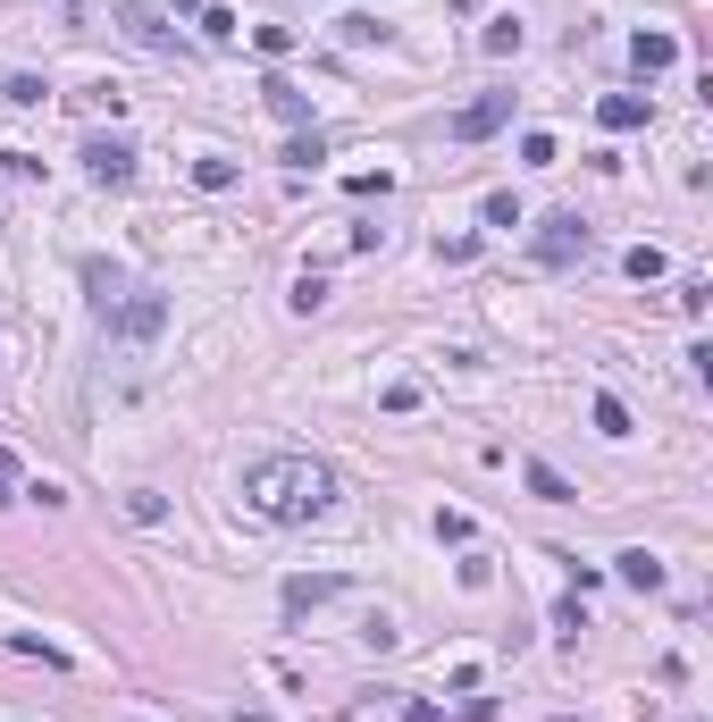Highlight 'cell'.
I'll return each mask as SVG.
<instances>
[{"label":"cell","mask_w":713,"mask_h":722,"mask_svg":"<svg viewBox=\"0 0 713 722\" xmlns=\"http://www.w3.org/2000/svg\"><path fill=\"white\" fill-rule=\"evenodd\" d=\"M596 438H630V403L621 395H596Z\"/></svg>","instance_id":"obj_16"},{"label":"cell","mask_w":713,"mask_h":722,"mask_svg":"<svg viewBox=\"0 0 713 722\" xmlns=\"http://www.w3.org/2000/svg\"><path fill=\"white\" fill-rule=\"evenodd\" d=\"M621 269H630V278H639V285H646V278H663V269H672V261H663V252H655V244H630V261H621Z\"/></svg>","instance_id":"obj_17"},{"label":"cell","mask_w":713,"mask_h":722,"mask_svg":"<svg viewBox=\"0 0 713 722\" xmlns=\"http://www.w3.org/2000/svg\"><path fill=\"white\" fill-rule=\"evenodd\" d=\"M436 538H445V546H470V538H479V521H470V513H436Z\"/></svg>","instance_id":"obj_19"},{"label":"cell","mask_w":713,"mask_h":722,"mask_svg":"<svg viewBox=\"0 0 713 722\" xmlns=\"http://www.w3.org/2000/svg\"><path fill=\"white\" fill-rule=\"evenodd\" d=\"M630 68H639V77H663V68H680V34H663V26L630 34Z\"/></svg>","instance_id":"obj_6"},{"label":"cell","mask_w":713,"mask_h":722,"mask_svg":"<svg viewBox=\"0 0 713 722\" xmlns=\"http://www.w3.org/2000/svg\"><path fill=\"white\" fill-rule=\"evenodd\" d=\"M613 571H621V580H630V589H646V596H655V589H663V554H646V546H630V554H613Z\"/></svg>","instance_id":"obj_11"},{"label":"cell","mask_w":713,"mask_h":722,"mask_svg":"<svg viewBox=\"0 0 713 722\" xmlns=\"http://www.w3.org/2000/svg\"><path fill=\"white\" fill-rule=\"evenodd\" d=\"M261 101H269V118H285V127H311V93H294L285 77H269Z\"/></svg>","instance_id":"obj_10"},{"label":"cell","mask_w":713,"mask_h":722,"mask_svg":"<svg viewBox=\"0 0 713 722\" xmlns=\"http://www.w3.org/2000/svg\"><path fill=\"white\" fill-rule=\"evenodd\" d=\"M9 488H18V462H9V445H0V504H9Z\"/></svg>","instance_id":"obj_27"},{"label":"cell","mask_w":713,"mask_h":722,"mask_svg":"<svg viewBox=\"0 0 713 722\" xmlns=\"http://www.w3.org/2000/svg\"><path fill=\"white\" fill-rule=\"evenodd\" d=\"M285 303H294L302 320H311V311L328 303V278H320V269H302V278H294V294H285Z\"/></svg>","instance_id":"obj_15"},{"label":"cell","mask_w":713,"mask_h":722,"mask_svg":"<svg viewBox=\"0 0 713 722\" xmlns=\"http://www.w3.org/2000/svg\"><path fill=\"white\" fill-rule=\"evenodd\" d=\"M84 294H93V311L110 320V311L127 303V269H118V261H84Z\"/></svg>","instance_id":"obj_7"},{"label":"cell","mask_w":713,"mask_h":722,"mask_svg":"<svg viewBox=\"0 0 713 722\" xmlns=\"http://www.w3.org/2000/svg\"><path fill=\"white\" fill-rule=\"evenodd\" d=\"M110 328H118V337H134V344H151L160 328H169V294H127V303L110 311Z\"/></svg>","instance_id":"obj_5"},{"label":"cell","mask_w":713,"mask_h":722,"mask_svg":"<svg viewBox=\"0 0 713 722\" xmlns=\"http://www.w3.org/2000/svg\"><path fill=\"white\" fill-rule=\"evenodd\" d=\"M705 303H713V285H705V278H680V311H689V320H705Z\"/></svg>","instance_id":"obj_21"},{"label":"cell","mask_w":713,"mask_h":722,"mask_svg":"<svg viewBox=\"0 0 713 722\" xmlns=\"http://www.w3.org/2000/svg\"><path fill=\"white\" fill-rule=\"evenodd\" d=\"M488 228H521V193H488Z\"/></svg>","instance_id":"obj_20"},{"label":"cell","mask_w":713,"mask_h":722,"mask_svg":"<svg viewBox=\"0 0 713 722\" xmlns=\"http://www.w3.org/2000/svg\"><path fill=\"white\" fill-rule=\"evenodd\" d=\"M285 160H294V169H311V160H328V143H320V134H294V143H285Z\"/></svg>","instance_id":"obj_23"},{"label":"cell","mask_w":713,"mask_h":722,"mask_svg":"<svg viewBox=\"0 0 713 722\" xmlns=\"http://www.w3.org/2000/svg\"><path fill=\"white\" fill-rule=\"evenodd\" d=\"M244 504L278 530H302V521H328L337 513V471L320 454H261L244 462Z\"/></svg>","instance_id":"obj_1"},{"label":"cell","mask_w":713,"mask_h":722,"mask_svg":"<svg viewBox=\"0 0 713 722\" xmlns=\"http://www.w3.org/2000/svg\"><path fill=\"white\" fill-rule=\"evenodd\" d=\"M127 513H134V521H169V495H160V488H134Z\"/></svg>","instance_id":"obj_18"},{"label":"cell","mask_w":713,"mask_h":722,"mask_svg":"<svg viewBox=\"0 0 713 722\" xmlns=\"http://www.w3.org/2000/svg\"><path fill=\"white\" fill-rule=\"evenodd\" d=\"M42 93H51V84H42V77H9V101H18V110H34Z\"/></svg>","instance_id":"obj_26"},{"label":"cell","mask_w":713,"mask_h":722,"mask_svg":"<svg viewBox=\"0 0 713 722\" xmlns=\"http://www.w3.org/2000/svg\"><path fill=\"white\" fill-rule=\"evenodd\" d=\"M521 160L529 169H554V134H521Z\"/></svg>","instance_id":"obj_24"},{"label":"cell","mask_w":713,"mask_h":722,"mask_svg":"<svg viewBox=\"0 0 713 722\" xmlns=\"http://www.w3.org/2000/svg\"><path fill=\"white\" fill-rule=\"evenodd\" d=\"M495 127H512V93H479L453 110V143H488Z\"/></svg>","instance_id":"obj_4"},{"label":"cell","mask_w":713,"mask_h":722,"mask_svg":"<svg viewBox=\"0 0 713 722\" xmlns=\"http://www.w3.org/2000/svg\"><path fill=\"white\" fill-rule=\"evenodd\" d=\"M193 185H202V193H227V185H235V160H227V152H202V160H193Z\"/></svg>","instance_id":"obj_14"},{"label":"cell","mask_w":713,"mask_h":722,"mask_svg":"<svg viewBox=\"0 0 713 722\" xmlns=\"http://www.w3.org/2000/svg\"><path fill=\"white\" fill-rule=\"evenodd\" d=\"M84 177H93V185H134V143L127 134H93V143H84Z\"/></svg>","instance_id":"obj_3"},{"label":"cell","mask_w":713,"mask_h":722,"mask_svg":"<svg viewBox=\"0 0 713 722\" xmlns=\"http://www.w3.org/2000/svg\"><path fill=\"white\" fill-rule=\"evenodd\" d=\"M521 42H529V26H521V18H495L488 34H479V51H488V59H521Z\"/></svg>","instance_id":"obj_13"},{"label":"cell","mask_w":713,"mask_h":722,"mask_svg":"<svg viewBox=\"0 0 713 722\" xmlns=\"http://www.w3.org/2000/svg\"><path fill=\"white\" fill-rule=\"evenodd\" d=\"M328 596H344L337 571H320V580H285V622H302L311 605H328Z\"/></svg>","instance_id":"obj_8"},{"label":"cell","mask_w":713,"mask_h":722,"mask_svg":"<svg viewBox=\"0 0 713 722\" xmlns=\"http://www.w3.org/2000/svg\"><path fill=\"white\" fill-rule=\"evenodd\" d=\"M202 34L210 42H235V9H202Z\"/></svg>","instance_id":"obj_25"},{"label":"cell","mask_w":713,"mask_h":722,"mask_svg":"<svg viewBox=\"0 0 713 722\" xmlns=\"http://www.w3.org/2000/svg\"><path fill=\"white\" fill-rule=\"evenodd\" d=\"M529 252H538L545 269H571V261H588V228H580V210H554V219H538Z\"/></svg>","instance_id":"obj_2"},{"label":"cell","mask_w":713,"mask_h":722,"mask_svg":"<svg viewBox=\"0 0 713 722\" xmlns=\"http://www.w3.org/2000/svg\"><path fill=\"white\" fill-rule=\"evenodd\" d=\"M554 630H563V639H580V630H588V605H580V596H563V605H554Z\"/></svg>","instance_id":"obj_22"},{"label":"cell","mask_w":713,"mask_h":722,"mask_svg":"<svg viewBox=\"0 0 713 722\" xmlns=\"http://www.w3.org/2000/svg\"><path fill=\"white\" fill-rule=\"evenodd\" d=\"M521 479H529V495H538V504H580V488H571L554 462H521Z\"/></svg>","instance_id":"obj_9"},{"label":"cell","mask_w":713,"mask_h":722,"mask_svg":"<svg viewBox=\"0 0 713 722\" xmlns=\"http://www.w3.org/2000/svg\"><path fill=\"white\" fill-rule=\"evenodd\" d=\"M596 118H604V127H613V134L646 127V93H604V101H596Z\"/></svg>","instance_id":"obj_12"}]
</instances>
